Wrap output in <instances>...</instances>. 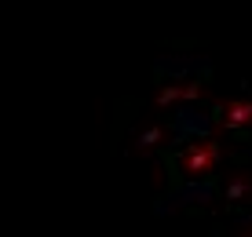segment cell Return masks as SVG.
<instances>
[{
	"instance_id": "4",
	"label": "cell",
	"mask_w": 252,
	"mask_h": 237,
	"mask_svg": "<svg viewBox=\"0 0 252 237\" xmlns=\"http://www.w3.org/2000/svg\"><path fill=\"white\" fill-rule=\"evenodd\" d=\"M227 197L230 201H252V179H230L227 182Z\"/></svg>"
},
{
	"instance_id": "2",
	"label": "cell",
	"mask_w": 252,
	"mask_h": 237,
	"mask_svg": "<svg viewBox=\"0 0 252 237\" xmlns=\"http://www.w3.org/2000/svg\"><path fill=\"white\" fill-rule=\"evenodd\" d=\"M205 95L201 81H183V84H164L158 95H154V102L164 110V106H179V102H197Z\"/></svg>"
},
{
	"instance_id": "1",
	"label": "cell",
	"mask_w": 252,
	"mask_h": 237,
	"mask_svg": "<svg viewBox=\"0 0 252 237\" xmlns=\"http://www.w3.org/2000/svg\"><path fill=\"white\" fill-rule=\"evenodd\" d=\"M223 150L212 143V139H201V143H190L183 153H179V168H183L187 179H208L220 164Z\"/></svg>"
},
{
	"instance_id": "3",
	"label": "cell",
	"mask_w": 252,
	"mask_h": 237,
	"mask_svg": "<svg viewBox=\"0 0 252 237\" xmlns=\"http://www.w3.org/2000/svg\"><path fill=\"white\" fill-rule=\"evenodd\" d=\"M216 120L227 131L252 124V99H230V102H223V106H216Z\"/></svg>"
},
{
	"instance_id": "6",
	"label": "cell",
	"mask_w": 252,
	"mask_h": 237,
	"mask_svg": "<svg viewBox=\"0 0 252 237\" xmlns=\"http://www.w3.org/2000/svg\"><path fill=\"white\" fill-rule=\"evenodd\" d=\"M238 237H252V223H249V226H241V234H238Z\"/></svg>"
},
{
	"instance_id": "5",
	"label": "cell",
	"mask_w": 252,
	"mask_h": 237,
	"mask_svg": "<svg viewBox=\"0 0 252 237\" xmlns=\"http://www.w3.org/2000/svg\"><path fill=\"white\" fill-rule=\"evenodd\" d=\"M164 139V128H146L143 135H135V150H150V146H158Z\"/></svg>"
}]
</instances>
